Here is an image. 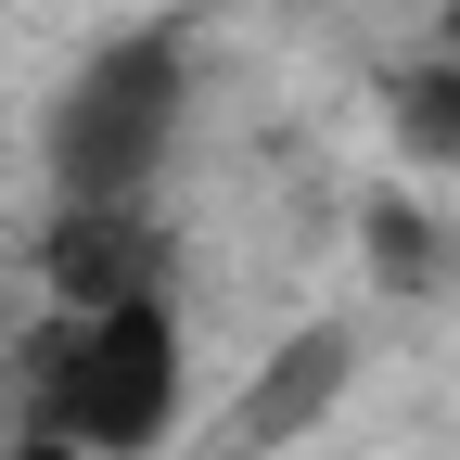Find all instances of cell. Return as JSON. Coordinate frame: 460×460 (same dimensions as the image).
<instances>
[{"label":"cell","mask_w":460,"mask_h":460,"mask_svg":"<svg viewBox=\"0 0 460 460\" xmlns=\"http://www.w3.org/2000/svg\"><path fill=\"white\" fill-rule=\"evenodd\" d=\"M192 410V345L180 295H115V307H51L13 358V422L39 460H154Z\"/></svg>","instance_id":"obj_1"},{"label":"cell","mask_w":460,"mask_h":460,"mask_svg":"<svg viewBox=\"0 0 460 460\" xmlns=\"http://www.w3.org/2000/svg\"><path fill=\"white\" fill-rule=\"evenodd\" d=\"M180 128H192V39L180 26H115L39 115L51 205H154Z\"/></svg>","instance_id":"obj_2"},{"label":"cell","mask_w":460,"mask_h":460,"mask_svg":"<svg viewBox=\"0 0 460 460\" xmlns=\"http://www.w3.org/2000/svg\"><path fill=\"white\" fill-rule=\"evenodd\" d=\"M39 281H51V307H115V295H166V230H154V205H51Z\"/></svg>","instance_id":"obj_3"},{"label":"cell","mask_w":460,"mask_h":460,"mask_svg":"<svg viewBox=\"0 0 460 460\" xmlns=\"http://www.w3.org/2000/svg\"><path fill=\"white\" fill-rule=\"evenodd\" d=\"M396 141H410V154H460V65H435V51H422V65L410 77H396Z\"/></svg>","instance_id":"obj_4"},{"label":"cell","mask_w":460,"mask_h":460,"mask_svg":"<svg viewBox=\"0 0 460 460\" xmlns=\"http://www.w3.org/2000/svg\"><path fill=\"white\" fill-rule=\"evenodd\" d=\"M422 51H435V65H460V0H447V13H435V39H422Z\"/></svg>","instance_id":"obj_5"}]
</instances>
